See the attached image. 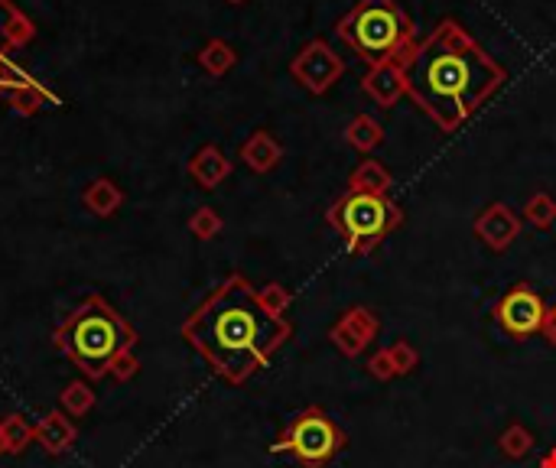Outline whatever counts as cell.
Wrapping results in <instances>:
<instances>
[{
  "label": "cell",
  "mask_w": 556,
  "mask_h": 468,
  "mask_svg": "<svg viewBox=\"0 0 556 468\" xmlns=\"http://www.w3.org/2000/svg\"><path fill=\"white\" fill-rule=\"evenodd\" d=\"M335 36L355 52L361 62L381 65L417 43V26L397 0H358L335 23Z\"/></svg>",
  "instance_id": "obj_4"
},
{
  "label": "cell",
  "mask_w": 556,
  "mask_h": 468,
  "mask_svg": "<svg viewBox=\"0 0 556 468\" xmlns=\"http://www.w3.org/2000/svg\"><path fill=\"white\" fill-rule=\"evenodd\" d=\"M287 335V319L274 316L241 273H231L183 322L186 342L231 384H241L267 364Z\"/></svg>",
  "instance_id": "obj_2"
},
{
  "label": "cell",
  "mask_w": 556,
  "mask_h": 468,
  "mask_svg": "<svg viewBox=\"0 0 556 468\" xmlns=\"http://www.w3.org/2000/svg\"><path fill=\"white\" fill-rule=\"evenodd\" d=\"M189 231L196 234L199 241H209V238H215L218 231H222V218H218L215 208L202 205V208H196V215L189 218Z\"/></svg>",
  "instance_id": "obj_22"
},
{
  "label": "cell",
  "mask_w": 556,
  "mask_h": 468,
  "mask_svg": "<svg viewBox=\"0 0 556 468\" xmlns=\"http://www.w3.org/2000/svg\"><path fill=\"white\" fill-rule=\"evenodd\" d=\"M280 143L267 134V130H257V134H251L248 140H244L241 147V160L248 163L254 173H270L277 163H280Z\"/></svg>",
  "instance_id": "obj_16"
},
{
  "label": "cell",
  "mask_w": 556,
  "mask_h": 468,
  "mask_svg": "<svg viewBox=\"0 0 556 468\" xmlns=\"http://www.w3.org/2000/svg\"><path fill=\"white\" fill-rule=\"evenodd\" d=\"M387 186H391V176L374 160H365L352 176V192H387Z\"/></svg>",
  "instance_id": "obj_20"
},
{
  "label": "cell",
  "mask_w": 556,
  "mask_h": 468,
  "mask_svg": "<svg viewBox=\"0 0 556 468\" xmlns=\"http://www.w3.org/2000/svg\"><path fill=\"white\" fill-rule=\"evenodd\" d=\"M345 137H348V143H352V147H358V150H374L378 147V143L384 140V130H381V124L374 121L371 114H358L352 124H348V130H345Z\"/></svg>",
  "instance_id": "obj_19"
},
{
  "label": "cell",
  "mask_w": 556,
  "mask_h": 468,
  "mask_svg": "<svg viewBox=\"0 0 556 468\" xmlns=\"http://www.w3.org/2000/svg\"><path fill=\"white\" fill-rule=\"evenodd\" d=\"M75 436H79V429H75L72 416L62 410H49L36 423V442L46 449V455H66L75 446Z\"/></svg>",
  "instance_id": "obj_10"
},
{
  "label": "cell",
  "mask_w": 556,
  "mask_h": 468,
  "mask_svg": "<svg viewBox=\"0 0 556 468\" xmlns=\"http://www.w3.org/2000/svg\"><path fill=\"white\" fill-rule=\"evenodd\" d=\"M527 218L540 228L553 225L556 221V202L550 199V195H534V199L527 202Z\"/></svg>",
  "instance_id": "obj_24"
},
{
  "label": "cell",
  "mask_w": 556,
  "mask_h": 468,
  "mask_svg": "<svg viewBox=\"0 0 556 468\" xmlns=\"http://www.w3.org/2000/svg\"><path fill=\"white\" fill-rule=\"evenodd\" d=\"M27 85H33V78L27 72H20L10 59H0V98H14Z\"/></svg>",
  "instance_id": "obj_21"
},
{
  "label": "cell",
  "mask_w": 556,
  "mask_h": 468,
  "mask_svg": "<svg viewBox=\"0 0 556 468\" xmlns=\"http://www.w3.org/2000/svg\"><path fill=\"white\" fill-rule=\"evenodd\" d=\"M504 78V65L452 17L439 20L436 30L407 52V95L443 134L469 121Z\"/></svg>",
  "instance_id": "obj_1"
},
{
  "label": "cell",
  "mask_w": 556,
  "mask_h": 468,
  "mask_svg": "<svg viewBox=\"0 0 556 468\" xmlns=\"http://www.w3.org/2000/svg\"><path fill=\"white\" fill-rule=\"evenodd\" d=\"M257 296H261V303H264V306H267L270 312H274V316H280V312H283V306H287V293H283L277 283H270L267 290H261V293H257Z\"/></svg>",
  "instance_id": "obj_25"
},
{
  "label": "cell",
  "mask_w": 556,
  "mask_h": 468,
  "mask_svg": "<svg viewBox=\"0 0 556 468\" xmlns=\"http://www.w3.org/2000/svg\"><path fill=\"white\" fill-rule=\"evenodd\" d=\"M342 446V433L335 429L322 410H303L296 420L287 426V433L280 436L274 452L293 455L296 465L303 468H322Z\"/></svg>",
  "instance_id": "obj_6"
},
{
  "label": "cell",
  "mask_w": 556,
  "mask_h": 468,
  "mask_svg": "<svg viewBox=\"0 0 556 468\" xmlns=\"http://www.w3.org/2000/svg\"><path fill=\"white\" fill-rule=\"evenodd\" d=\"M228 4H244V0H228Z\"/></svg>",
  "instance_id": "obj_26"
},
{
  "label": "cell",
  "mask_w": 556,
  "mask_h": 468,
  "mask_svg": "<svg viewBox=\"0 0 556 468\" xmlns=\"http://www.w3.org/2000/svg\"><path fill=\"white\" fill-rule=\"evenodd\" d=\"M290 75L313 95H326V91L345 75V62L326 39H309V43L296 52L290 62Z\"/></svg>",
  "instance_id": "obj_7"
},
{
  "label": "cell",
  "mask_w": 556,
  "mask_h": 468,
  "mask_svg": "<svg viewBox=\"0 0 556 468\" xmlns=\"http://www.w3.org/2000/svg\"><path fill=\"white\" fill-rule=\"evenodd\" d=\"M329 221L342 231L348 251L368 254L394 228H400L404 212L384 192H348L332 205Z\"/></svg>",
  "instance_id": "obj_5"
},
{
  "label": "cell",
  "mask_w": 556,
  "mask_h": 468,
  "mask_svg": "<svg viewBox=\"0 0 556 468\" xmlns=\"http://www.w3.org/2000/svg\"><path fill=\"white\" fill-rule=\"evenodd\" d=\"M543 319H547V309H543L540 296L534 290H527V286H517V290H511L508 296L501 299V306H498V322L517 338L534 335L543 325Z\"/></svg>",
  "instance_id": "obj_9"
},
{
  "label": "cell",
  "mask_w": 556,
  "mask_h": 468,
  "mask_svg": "<svg viewBox=\"0 0 556 468\" xmlns=\"http://www.w3.org/2000/svg\"><path fill=\"white\" fill-rule=\"evenodd\" d=\"M53 345L88 381H101V377L131 381L140 371V361L134 358L137 329L101 293H88L56 325Z\"/></svg>",
  "instance_id": "obj_3"
},
{
  "label": "cell",
  "mask_w": 556,
  "mask_h": 468,
  "mask_svg": "<svg viewBox=\"0 0 556 468\" xmlns=\"http://www.w3.org/2000/svg\"><path fill=\"white\" fill-rule=\"evenodd\" d=\"M36 442V423H30L27 416L7 413L0 420V455H20L27 452Z\"/></svg>",
  "instance_id": "obj_15"
},
{
  "label": "cell",
  "mask_w": 556,
  "mask_h": 468,
  "mask_svg": "<svg viewBox=\"0 0 556 468\" xmlns=\"http://www.w3.org/2000/svg\"><path fill=\"white\" fill-rule=\"evenodd\" d=\"M475 231L482 234V238L495 247V251H504L511 241H514V234H517V218L508 212V205H488L482 215H478L475 221Z\"/></svg>",
  "instance_id": "obj_12"
},
{
  "label": "cell",
  "mask_w": 556,
  "mask_h": 468,
  "mask_svg": "<svg viewBox=\"0 0 556 468\" xmlns=\"http://www.w3.org/2000/svg\"><path fill=\"white\" fill-rule=\"evenodd\" d=\"M228 173H231V160L218 147H212V143L209 147H202L189 160V176L196 179L202 189H215L218 182L228 179Z\"/></svg>",
  "instance_id": "obj_13"
},
{
  "label": "cell",
  "mask_w": 556,
  "mask_h": 468,
  "mask_svg": "<svg viewBox=\"0 0 556 468\" xmlns=\"http://www.w3.org/2000/svg\"><path fill=\"white\" fill-rule=\"evenodd\" d=\"M413 49V46H410ZM387 59L381 65H371L368 75L361 78V91L378 104V108H394V104L407 95V52Z\"/></svg>",
  "instance_id": "obj_8"
},
{
  "label": "cell",
  "mask_w": 556,
  "mask_h": 468,
  "mask_svg": "<svg viewBox=\"0 0 556 468\" xmlns=\"http://www.w3.org/2000/svg\"><path fill=\"white\" fill-rule=\"evenodd\" d=\"M36 36V26L17 4L0 0V59H10V52L27 46Z\"/></svg>",
  "instance_id": "obj_11"
},
{
  "label": "cell",
  "mask_w": 556,
  "mask_h": 468,
  "mask_svg": "<svg viewBox=\"0 0 556 468\" xmlns=\"http://www.w3.org/2000/svg\"><path fill=\"white\" fill-rule=\"evenodd\" d=\"M121 202H124V192L118 189V182L105 179V176L92 179V182L85 186V192H82V205H85L92 215H98V218H111V215L121 208Z\"/></svg>",
  "instance_id": "obj_14"
},
{
  "label": "cell",
  "mask_w": 556,
  "mask_h": 468,
  "mask_svg": "<svg viewBox=\"0 0 556 468\" xmlns=\"http://www.w3.org/2000/svg\"><path fill=\"white\" fill-rule=\"evenodd\" d=\"M235 62H238V52L231 43H225V39H209V43L199 49V65L212 78L228 75L231 69H235Z\"/></svg>",
  "instance_id": "obj_17"
},
{
  "label": "cell",
  "mask_w": 556,
  "mask_h": 468,
  "mask_svg": "<svg viewBox=\"0 0 556 468\" xmlns=\"http://www.w3.org/2000/svg\"><path fill=\"white\" fill-rule=\"evenodd\" d=\"M92 407H95V390L88 387L85 381H72V384H66V390L59 394V410L69 413V416H75V420H79V416L92 413Z\"/></svg>",
  "instance_id": "obj_18"
},
{
  "label": "cell",
  "mask_w": 556,
  "mask_h": 468,
  "mask_svg": "<svg viewBox=\"0 0 556 468\" xmlns=\"http://www.w3.org/2000/svg\"><path fill=\"white\" fill-rule=\"evenodd\" d=\"M49 101H53V98H49L46 91H43L40 85H36V82L27 85L23 91H17V95L10 98V104H14V108H17L20 114H36V111H43Z\"/></svg>",
  "instance_id": "obj_23"
}]
</instances>
